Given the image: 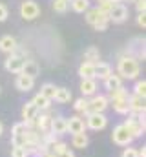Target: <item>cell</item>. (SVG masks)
Here are the masks:
<instances>
[{"instance_id":"cell-17","label":"cell","mask_w":146,"mask_h":157,"mask_svg":"<svg viewBox=\"0 0 146 157\" xmlns=\"http://www.w3.org/2000/svg\"><path fill=\"white\" fill-rule=\"evenodd\" d=\"M95 91H97L95 78H82V82H80V93H82V97H93Z\"/></svg>"},{"instance_id":"cell-22","label":"cell","mask_w":146,"mask_h":157,"mask_svg":"<svg viewBox=\"0 0 146 157\" xmlns=\"http://www.w3.org/2000/svg\"><path fill=\"white\" fill-rule=\"evenodd\" d=\"M53 101H57L59 104H66V102H70V101H71V90H68V88H57Z\"/></svg>"},{"instance_id":"cell-42","label":"cell","mask_w":146,"mask_h":157,"mask_svg":"<svg viewBox=\"0 0 146 157\" xmlns=\"http://www.w3.org/2000/svg\"><path fill=\"white\" fill-rule=\"evenodd\" d=\"M111 2H113V4H122L124 0H111Z\"/></svg>"},{"instance_id":"cell-15","label":"cell","mask_w":146,"mask_h":157,"mask_svg":"<svg viewBox=\"0 0 146 157\" xmlns=\"http://www.w3.org/2000/svg\"><path fill=\"white\" fill-rule=\"evenodd\" d=\"M15 86H17L18 91H31L33 86H35V78L28 77L24 73H18L17 75V80H15Z\"/></svg>"},{"instance_id":"cell-29","label":"cell","mask_w":146,"mask_h":157,"mask_svg":"<svg viewBox=\"0 0 146 157\" xmlns=\"http://www.w3.org/2000/svg\"><path fill=\"white\" fill-rule=\"evenodd\" d=\"M133 95L146 97V80H144V78H137V80H135V86H133Z\"/></svg>"},{"instance_id":"cell-18","label":"cell","mask_w":146,"mask_h":157,"mask_svg":"<svg viewBox=\"0 0 146 157\" xmlns=\"http://www.w3.org/2000/svg\"><path fill=\"white\" fill-rule=\"evenodd\" d=\"M38 113H40V110L36 108L31 101H29V102H26V104H24V108H22V119H24V122L35 121Z\"/></svg>"},{"instance_id":"cell-38","label":"cell","mask_w":146,"mask_h":157,"mask_svg":"<svg viewBox=\"0 0 146 157\" xmlns=\"http://www.w3.org/2000/svg\"><path fill=\"white\" fill-rule=\"evenodd\" d=\"M108 24H110L108 20H104V22H97L93 28H95L97 31H106V29H108Z\"/></svg>"},{"instance_id":"cell-34","label":"cell","mask_w":146,"mask_h":157,"mask_svg":"<svg viewBox=\"0 0 146 157\" xmlns=\"http://www.w3.org/2000/svg\"><path fill=\"white\" fill-rule=\"evenodd\" d=\"M28 130V126H26V122L22 121V122H17L15 126H13V130H11V135H18V133H24Z\"/></svg>"},{"instance_id":"cell-28","label":"cell","mask_w":146,"mask_h":157,"mask_svg":"<svg viewBox=\"0 0 146 157\" xmlns=\"http://www.w3.org/2000/svg\"><path fill=\"white\" fill-rule=\"evenodd\" d=\"M31 102L35 104L38 110H49V102H51V101H48V99H46V97H42L40 93H36Z\"/></svg>"},{"instance_id":"cell-27","label":"cell","mask_w":146,"mask_h":157,"mask_svg":"<svg viewBox=\"0 0 146 157\" xmlns=\"http://www.w3.org/2000/svg\"><path fill=\"white\" fill-rule=\"evenodd\" d=\"M55 91H57V88H55V84H51V82H46V84H42V88H40V95L46 97L48 101H53Z\"/></svg>"},{"instance_id":"cell-8","label":"cell","mask_w":146,"mask_h":157,"mask_svg":"<svg viewBox=\"0 0 146 157\" xmlns=\"http://www.w3.org/2000/svg\"><path fill=\"white\" fill-rule=\"evenodd\" d=\"M86 128H91V130H104L106 124H108V119L104 113H88L86 115Z\"/></svg>"},{"instance_id":"cell-36","label":"cell","mask_w":146,"mask_h":157,"mask_svg":"<svg viewBox=\"0 0 146 157\" xmlns=\"http://www.w3.org/2000/svg\"><path fill=\"white\" fill-rule=\"evenodd\" d=\"M135 7H137V13H146V0H137Z\"/></svg>"},{"instance_id":"cell-32","label":"cell","mask_w":146,"mask_h":157,"mask_svg":"<svg viewBox=\"0 0 146 157\" xmlns=\"http://www.w3.org/2000/svg\"><path fill=\"white\" fill-rule=\"evenodd\" d=\"M11 157H29V154L24 146H13L11 148Z\"/></svg>"},{"instance_id":"cell-1","label":"cell","mask_w":146,"mask_h":157,"mask_svg":"<svg viewBox=\"0 0 146 157\" xmlns=\"http://www.w3.org/2000/svg\"><path fill=\"white\" fill-rule=\"evenodd\" d=\"M141 73V64L135 57L132 55H122L117 62V75L121 78H130L135 80Z\"/></svg>"},{"instance_id":"cell-41","label":"cell","mask_w":146,"mask_h":157,"mask_svg":"<svg viewBox=\"0 0 146 157\" xmlns=\"http://www.w3.org/2000/svg\"><path fill=\"white\" fill-rule=\"evenodd\" d=\"M42 157H55V155H53L51 152H46V154H44V155H42Z\"/></svg>"},{"instance_id":"cell-35","label":"cell","mask_w":146,"mask_h":157,"mask_svg":"<svg viewBox=\"0 0 146 157\" xmlns=\"http://www.w3.org/2000/svg\"><path fill=\"white\" fill-rule=\"evenodd\" d=\"M7 17H9V9H7V6L0 4V22L7 20Z\"/></svg>"},{"instance_id":"cell-26","label":"cell","mask_w":146,"mask_h":157,"mask_svg":"<svg viewBox=\"0 0 146 157\" xmlns=\"http://www.w3.org/2000/svg\"><path fill=\"white\" fill-rule=\"evenodd\" d=\"M99 57H101V53H99V49L95 48V46H90L86 51H84V60L86 62H99Z\"/></svg>"},{"instance_id":"cell-25","label":"cell","mask_w":146,"mask_h":157,"mask_svg":"<svg viewBox=\"0 0 146 157\" xmlns=\"http://www.w3.org/2000/svg\"><path fill=\"white\" fill-rule=\"evenodd\" d=\"M71 144H73V148H86L88 146V135L86 133H75L71 137Z\"/></svg>"},{"instance_id":"cell-5","label":"cell","mask_w":146,"mask_h":157,"mask_svg":"<svg viewBox=\"0 0 146 157\" xmlns=\"http://www.w3.org/2000/svg\"><path fill=\"white\" fill-rule=\"evenodd\" d=\"M111 139H113V143H115V144H119V146H130V144H132V141H133V137L128 133V130H126V126H124V124H119V126H115V128H113Z\"/></svg>"},{"instance_id":"cell-9","label":"cell","mask_w":146,"mask_h":157,"mask_svg":"<svg viewBox=\"0 0 146 157\" xmlns=\"http://www.w3.org/2000/svg\"><path fill=\"white\" fill-rule=\"evenodd\" d=\"M128 104H130V115H133V117H144V97L130 95L128 97Z\"/></svg>"},{"instance_id":"cell-6","label":"cell","mask_w":146,"mask_h":157,"mask_svg":"<svg viewBox=\"0 0 146 157\" xmlns=\"http://www.w3.org/2000/svg\"><path fill=\"white\" fill-rule=\"evenodd\" d=\"M110 106L108 97L104 95H93L88 101V113H104V110Z\"/></svg>"},{"instance_id":"cell-39","label":"cell","mask_w":146,"mask_h":157,"mask_svg":"<svg viewBox=\"0 0 146 157\" xmlns=\"http://www.w3.org/2000/svg\"><path fill=\"white\" fill-rule=\"evenodd\" d=\"M137 24H139L143 29L146 28V13H139V15H137Z\"/></svg>"},{"instance_id":"cell-10","label":"cell","mask_w":146,"mask_h":157,"mask_svg":"<svg viewBox=\"0 0 146 157\" xmlns=\"http://www.w3.org/2000/svg\"><path fill=\"white\" fill-rule=\"evenodd\" d=\"M110 17V22H113V24H122V22H126V18H128V7L124 6V4H115L113 7H111V11L108 13Z\"/></svg>"},{"instance_id":"cell-20","label":"cell","mask_w":146,"mask_h":157,"mask_svg":"<svg viewBox=\"0 0 146 157\" xmlns=\"http://www.w3.org/2000/svg\"><path fill=\"white\" fill-rule=\"evenodd\" d=\"M20 73H24V75H28V77L35 78L36 75L40 73V66L36 64L35 60H26V62H24V68H22Z\"/></svg>"},{"instance_id":"cell-45","label":"cell","mask_w":146,"mask_h":157,"mask_svg":"<svg viewBox=\"0 0 146 157\" xmlns=\"http://www.w3.org/2000/svg\"><path fill=\"white\" fill-rule=\"evenodd\" d=\"M0 93H2V86H0Z\"/></svg>"},{"instance_id":"cell-3","label":"cell","mask_w":146,"mask_h":157,"mask_svg":"<svg viewBox=\"0 0 146 157\" xmlns=\"http://www.w3.org/2000/svg\"><path fill=\"white\" fill-rule=\"evenodd\" d=\"M122 124L126 126L128 133L133 139H137V137H141L144 133V117H133V115H130V117L126 119V122H122Z\"/></svg>"},{"instance_id":"cell-19","label":"cell","mask_w":146,"mask_h":157,"mask_svg":"<svg viewBox=\"0 0 146 157\" xmlns=\"http://www.w3.org/2000/svg\"><path fill=\"white\" fill-rule=\"evenodd\" d=\"M79 75H80V78H95V64L84 60L79 66Z\"/></svg>"},{"instance_id":"cell-30","label":"cell","mask_w":146,"mask_h":157,"mask_svg":"<svg viewBox=\"0 0 146 157\" xmlns=\"http://www.w3.org/2000/svg\"><path fill=\"white\" fill-rule=\"evenodd\" d=\"M73 108H75L77 112H80V113H86V115H88V99H86V97L77 99V101H75V104H73Z\"/></svg>"},{"instance_id":"cell-44","label":"cell","mask_w":146,"mask_h":157,"mask_svg":"<svg viewBox=\"0 0 146 157\" xmlns=\"http://www.w3.org/2000/svg\"><path fill=\"white\" fill-rule=\"evenodd\" d=\"M124 2H133V4H135V2H137V0H124Z\"/></svg>"},{"instance_id":"cell-40","label":"cell","mask_w":146,"mask_h":157,"mask_svg":"<svg viewBox=\"0 0 146 157\" xmlns=\"http://www.w3.org/2000/svg\"><path fill=\"white\" fill-rule=\"evenodd\" d=\"M57 157H75V155H73V152H71V150L68 148V150H64L62 154H59V155H57Z\"/></svg>"},{"instance_id":"cell-16","label":"cell","mask_w":146,"mask_h":157,"mask_svg":"<svg viewBox=\"0 0 146 157\" xmlns=\"http://www.w3.org/2000/svg\"><path fill=\"white\" fill-rule=\"evenodd\" d=\"M51 115L49 113H38L35 119V128L38 133H48L49 132V126H51Z\"/></svg>"},{"instance_id":"cell-12","label":"cell","mask_w":146,"mask_h":157,"mask_svg":"<svg viewBox=\"0 0 146 157\" xmlns=\"http://www.w3.org/2000/svg\"><path fill=\"white\" fill-rule=\"evenodd\" d=\"M0 51H4V53H17L18 51V42L15 37H11V35H4L2 39H0Z\"/></svg>"},{"instance_id":"cell-37","label":"cell","mask_w":146,"mask_h":157,"mask_svg":"<svg viewBox=\"0 0 146 157\" xmlns=\"http://www.w3.org/2000/svg\"><path fill=\"white\" fill-rule=\"evenodd\" d=\"M122 157H137V150L135 148H124V152H122Z\"/></svg>"},{"instance_id":"cell-11","label":"cell","mask_w":146,"mask_h":157,"mask_svg":"<svg viewBox=\"0 0 146 157\" xmlns=\"http://www.w3.org/2000/svg\"><path fill=\"white\" fill-rule=\"evenodd\" d=\"M104 20H108V22H110L108 13L101 11L99 7H91V9H88V11H86V22H88L90 26H95L97 22H104Z\"/></svg>"},{"instance_id":"cell-24","label":"cell","mask_w":146,"mask_h":157,"mask_svg":"<svg viewBox=\"0 0 146 157\" xmlns=\"http://www.w3.org/2000/svg\"><path fill=\"white\" fill-rule=\"evenodd\" d=\"M68 4L71 6L75 13H86L90 9V2L88 0H68Z\"/></svg>"},{"instance_id":"cell-4","label":"cell","mask_w":146,"mask_h":157,"mask_svg":"<svg viewBox=\"0 0 146 157\" xmlns=\"http://www.w3.org/2000/svg\"><path fill=\"white\" fill-rule=\"evenodd\" d=\"M24 62H26V57L24 55H20L18 51L17 53H11L7 59H6V62H4V68H6V71H9V73H20L22 71V68H24Z\"/></svg>"},{"instance_id":"cell-23","label":"cell","mask_w":146,"mask_h":157,"mask_svg":"<svg viewBox=\"0 0 146 157\" xmlns=\"http://www.w3.org/2000/svg\"><path fill=\"white\" fill-rule=\"evenodd\" d=\"M122 86V78L119 77V75H115V73H111L110 77L104 78V88L108 90V91H113V90H117V88H121Z\"/></svg>"},{"instance_id":"cell-43","label":"cell","mask_w":146,"mask_h":157,"mask_svg":"<svg viewBox=\"0 0 146 157\" xmlns=\"http://www.w3.org/2000/svg\"><path fill=\"white\" fill-rule=\"evenodd\" d=\"M2 133H4V124L0 122V135H2Z\"/></svg>"},{"instance_id":"cell-7","label":"cell","mask_w":146,"mask_h":157,"mask_svg":"<svg viewBox=\"0 0 146 157\" xmlns=\"http://www.w3.org/2000/svg\"><path fill=\"white\" fill-rule=\"evenodd\" d=\"M40 15V7H38V4L33 2V0H26V2H22L20 4V17L24 18V20H33Z\"/></svg>"},{"instance_id":"cell-2","label":"cell","mask_w":146,"mask_h":157,"mask_svg":"<svg viewBox=\"0 0 146 157\" xmlns=\"http://www.w3.org/2000/svg\"><path fill=\"white\" fill-rule=\"evenodd\" d=\"M128 97H130V93H128V90H126L124 86H121V88H117V90H113V91H108V102L113 106V110H115L117 113H121V115L130 113Z\"/></svg>"},{"instance_id":"cell-14","label":"cell","mask_w":146,"mask_h":157,"mask_svg":"<svg viewBox=\"0 0 146 157\" xmlns=\"http://www.w3.org/2000/svg\"><path fill=\"white\" fill-rule=\"evenodd\" d=\"M49 132L55 133V135H64V133H68V121L64 117H53L51 119Z\"/></svg>"},{"instance_id":"cell-13","label":"cell","mask_w":146,"mask_h":157,"mask_svg":"<svg viewBox=\"0 0 146 157\" xmlns=\"http://www.w3.org/2000/svg\"><path fill=\"white\" fill-rule=\"evenodd\" d=\"M68 121V132L70 133H84L86 132V122H84V119L82 117H77V115H73V117L66 119Z\"/></svg>"},{"instance_id":"cell-21","label":"cell","mask_w":146,"mask_h":157,"mask_svg":"<svg viewBox=\"0 0 146 157\" xmlns=\"http://www.w3.org/2000/svg\"><path fill=\"white\" fill-rule=\"evenodd\" d=\"M113 71H111V66H110L108 62H95V77H99V78H104L106 77H110Z\"/></svg>"},{"instance_id":"cell-33","label":"cell","mask_w":146,"mask_h":157,"mask_svg":"<svg viewBox=\"0 0 146 157\" xmlns=\"http://www.w3.org/2000/svg\"><path fill=\"white\" fill-rule=\"evenodd\" d=\"M97 2H99V6H97V7H99L101 11H104V13H110V11H111V7L115 6L111 0H97Z\"/></svg>"},{"instance_id":"cell-31","label":"cell","mask_w":146,"mask_h":157,"mask_svg":"<svg viewBox=\"0 0 146 157\" xmlns=\"http://www.w3.org/2000/svg\"><path fill=\"white\" fill-rule=\"evenodd\" d=\"M68 0H53V9H55V13H66L68 11Z\"/></svg>"}]
</instances>
